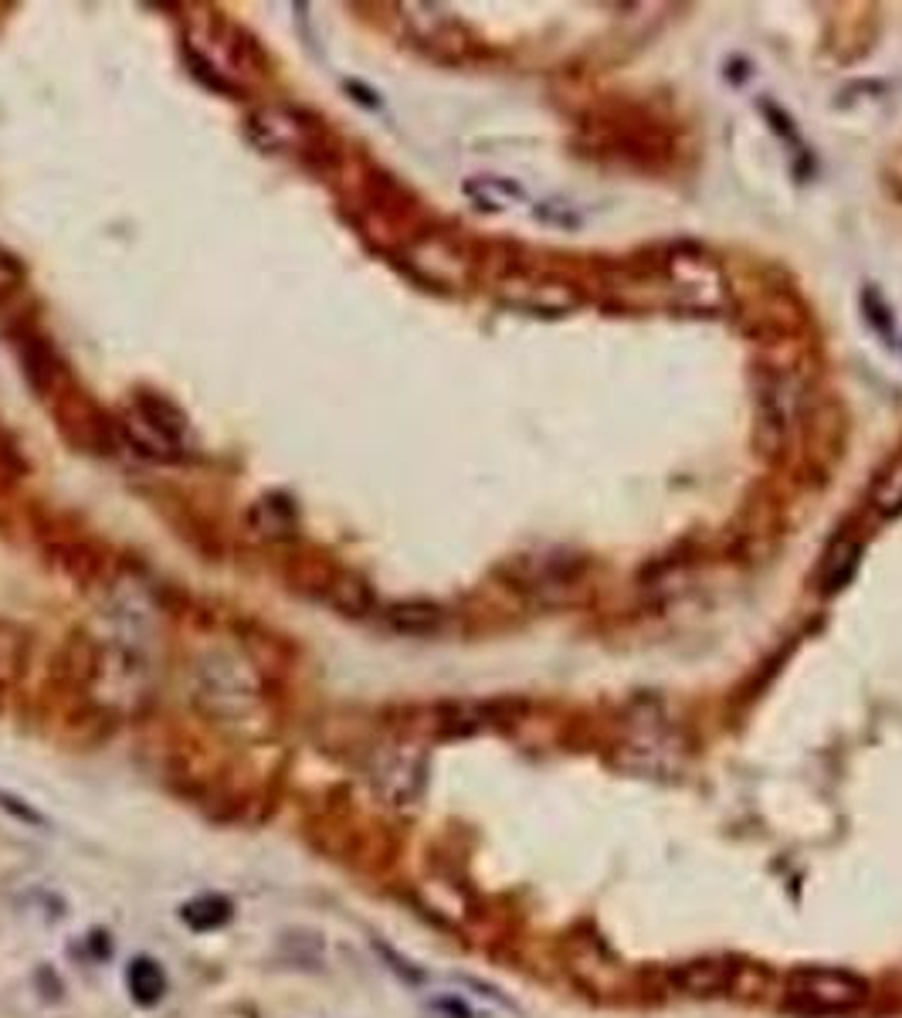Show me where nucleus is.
Masks as SVG:
<instances>
[{"instance_id":"f257e3e1","label":"nucleus","mask_w":902,"mask_h":1018,"mask_svg":"<svg viewBox=\"0 0 902 1018\" xmlns=\"http://www.w3.org/2000/svg\"><path fill=\"white\" fill-rule=\"evenodd\" d=\"M872 985L859 971L845 968H801L788 978L784 1001L791 1011L808 1018L855 1015L869 1005Z\"/></svg>"},{"instance_id":"f03ea898","label":"nucleus","mask_w":902,"mask_h":1018,"mask_svg":"<svg viewBox=\"0 0 902 1018\" xmlns=\"http://www.w3.org/2000/svg\"><path fill=\"white\" fill-rule=\"evenodd\" d=\"M740 968L723 957H696V961L676 965L669 971V988L686 998H716L737 985Z\"/></svg>"},{"instance_id":"7ed1b4c3","label":"nucleus","mask_w":902,"mask_h":1018,"mask_svg":"<svg viewBox=\"0 0 902 1018\" xmlns=\"http://www.w3.org/2000/svg\"><path fill=\"white\" fill-rule=\"evenodd\" d=\"M374 782H381L384 795L397 805H407L411 798H417L420 782H425V760L411 757V754H394L391 760H384V767L374 774Z\"/></svg>"},{"instance_id":"20e7f679","label":"nucleus","mask_w":902,"mask_h":1018,"mask_svg":"<svg viewBox=\"0 0 902 1018\" xmlns=\"http://www.w3.org/2000/svg\"><path fill=\"white\" fill-rule=\"evenodd\" d=\"M384 622L397 635H435L445 625V612L435 602H397L384 608Z\"/></svg>"},{"instance_id":"39448f33","label":"nucleus","mask_w":902,"mask_h":1018,"mask_svg":"<svg viewBox=\"0 0 902 1018\" xmlns=\"http://www.w3.org/2000/svg\"><path fill=\"white\" fill-rule=\"evenodd\" d=\"M249 523L252 530H259L262 536H272V541H282V536L295 533V506L285 496H265L249 510Z\"/></svg>"},{"instance_id":"423d86ee","label":"nucleus","mask_w":902,"mask_h":1018,"mask_svg":"<svg viewBox=\"0 0 902 1018\" xmlns=\"http://www.w3.org/2000/svg\"><path fill=\"white\" fill-rule=\"evenodd\" d=\"M859 564H862V544L852 541V536H841V541L828 551L824 564H821V584H824V591L834 594V591L845 587V584L855 577Z\"/></svg>"},{"instance_id":"0eeeda50","label":"nucleus","mask_w":902,"mask_h":1018,"mask_svg":"<svg viewBox=\"0 0 902 1018\" xmlns=\"http://www.w3.org/2000/svg\"><path fill=\"white\" fill-rule=\"evenodd\" d=\"M126 978H130V991L140 1005H156L166 991V978H163L160 965L150 961V957H136Z\"/></svg>"},{"instance_id":"6e6552de","label":"nucleus","mask_w":902,"mask_h":1018,"mask_svg":"<svg viewBox=\"0 0 902 1018\" xmlns=\"http://www.w3.org/2000/svg\"><path fill=\"white\" fill-rule=\"evenodd\" d=\"M330 605L339 608L343 615L359 618V615H367V612L374 608V594H371V587H367L364 581H356V577H339V581L330 587Z\"/></svg>"},{"instance_id":"1a4fd4ad","label":"nucleus","mask_w":902,"mask_h":1018,"mask_svg":"<svg viewBox=\"0 0 902 1018\" xmlns=\"http://www.w3.org/2000/svg\"><path fill=\"white\" fill-rule=\"evenodd\" d=\"M872 506H875V513L885 516V520H892V516L902 513V458H899L889 472L879 475V483H875V490H872Z\"/></svg>"},{"instance_id":"9d476101","label":"nucleus","mask_w":902,"mask_h":1018,"mask_svg":"<svg viewBox=\"0 0 902 1018\" xmlns=\"http://www.w3.org/2000/svg\"><path fill=\"white\" fill-rule=\"evenodd\" d=\"M227 917H231V904L221 900V896H204V900L184 907V920H188L194 930H214V927H221Z\"/></svg>"},{"instance_id":"9b49d317","label":"nucleus","mask_w":902,"mask_h":1018,"mask_svg":"<svg viewBox=\"0 0 902 1018\" xmlns=\"http://www.w3.org/2000/svg\"><path fill=\"white\" fill-rule=\"evenodd\" d=\"M21 285H24V265L8 249H0V299L18 292Z\"/></svg>"},{"instance_id":"f8f14e48","label":"nucleus","mask_w":902,"mask_h":1018,"mask_svg":"<svg viewBox=\"0 0 902 1018\" xmlns=\"http://www.w3.org/2000/svg\"><path fill=\"white\" fill-rule=\"evenodd\" d=\"M0 805H4V808H11V812H14L18 818H28L31 825H44V818H41L38 812H31L28 805H24V808H21V805H14V798H11V795H4V792H0Z\"/></svg>"}]
</instances>
